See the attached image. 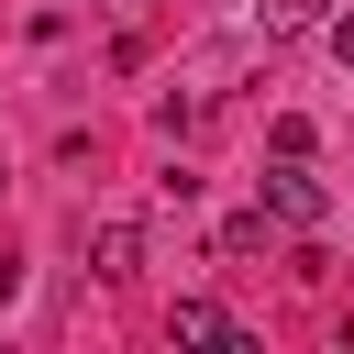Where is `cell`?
<instances>
[{"mask_svg": "<svg viewBox=\"0 0 354 354\" xmlns=\"http://www.w3.org/2000/svg\"><path fill=\"white\" fill-rule=\"evenodd\" d=\"M254 199H266V210H277V221H299V232H310V221H321V210H332V188H321V177H310V155H277V166H266V177H254Z\"/></svg>", "mask_w": 354, "mask_h": 354, "instance_id": "obj_1", "label": "cell"}, {"mask_svg": "<svg viewBox=\"0 0 354 354\" xmlns=\"http://www.w3.org/2000/svg\"><path fill=\"white\" fill-rule=\"evenodd\" d=\"M88 277H111V288L144 277V232H133V221H100V232H88Z\"/></svg>", "mask_w": 354, "mask_h": 354, "instance_id": "obj_2", "label": "cell"}, {"mask_svg": "<svg viewBox=\"0 0 354 354\" xmlns=\"http://www.w3.org/2000/svg\"><path fill=\"white\" fill-rule=\"evenodd\" d=\"M166 332H177V343H243V321H232L221 299H177V310H166Z\"/></svg>", "mask_w": 354, "mask_h": 354, "instance_id": "obj_3", "label": "cell"}, {"mask_svg": "<svg viewBox=\"0 0 354 354\" xmlns=\"http://www.w3.org/2000/svg\"><path fill=\"white\" fill-rule=\"evenodd\" d=\"M266 243H277V210H266V199H254L243 221H221V254H232V266H243V254H266Z\"/></svg>", "mask_w": 354, "mask_h": 354, "instance_id": "obj_4", "label": "cell"}, {"mask_svg": "<svg viewBox=\"0 0 354 354\" xmlns=\"http://www.w3.org/2000/svg\"><path fill=\"white\" fill-rule=\"evenodd\" d=\"M332 55H343V66H354V22H332Z\"/></svg>", "mask_w": 354, "mask_h": 354, "instance_id": "obj_5", "label": "cell"}, {"mask_svg": "<svg viewBox=\"0 0 354 354\" xmlns=\"http://www.w3.org/2000/svg\"><path fill=\"white\" fill-rule=\"evenodd\" d=\"M11 288H22V266H11V254H0V299H11Z\"/></svg>", "mask_w": 354, "mask_h": 354, "instance_id": "obj_6", "label": "cell"}]
</instances>
